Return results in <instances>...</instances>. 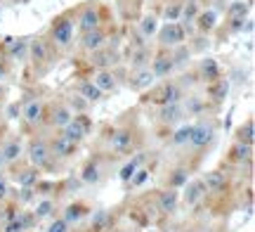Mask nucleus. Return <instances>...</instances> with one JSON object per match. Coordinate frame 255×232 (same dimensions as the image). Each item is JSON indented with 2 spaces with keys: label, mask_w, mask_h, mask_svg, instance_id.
<instances>
[{
  "label": "nucleus",
  "mask_w": 255,
  "mask_h": 232,
  "mask_svg": "<svg viewBox=\"0 0 255 232\" xmlns=\"http://www.w3.org/2000/svg\"><path fill=\"white\" fill-rule=\"evenodd\" d=\"M139 31H142V36H154L156 31H158V19H156L154 14L142 17V21H139Z\"/></svg>",
  "instance_id": "nucleus-40"
},
{
  "label": "nucleus",
  "mask_w": 255,
  "mask_h": 232,
  "mask_svg": "<svg viewBox=\"0 0 255 232\" xmlns=\"http://www.w3.org/2000/svg\"><path fill=\"white\" fill-rule=\"evenodd\" d=\"M81 178H83V183H88V185H97V183L102 180V168H100V164H97V161H88V164L83 166Z\"/></svg>",
  "instance_id": "nucleus-34"
},
{
  "label": "nucleus",
  "mask_w": 255,
  "mask_h": 232,
  "mask_svg": "<svg viewBox=\"0 0 255 232\" xmlns=\"http://www.w3.org/2000/svg\"><path fill=\"white\" fill-rule=\"evenodd\" d=\"M206 195H208V190L203 185V180H201V178H191L189 183H184V192H182V197H180V202H182L187 209H196V206L206 199Z\"/></svg>",
  "instance_id": "nucleus-7"
},
{
  "label": "nucleus",
  "mask_w": 255,
  "mask_h": 232,
  "mask_svg": "<svg viewBox=\"0 0 255 232\" xmlns=\"http://www.w3.org/2000/svg\"><path fill=\"white\" fill-rule=\"evenodd\" d=\"M2 97H5V88L0 85V100H2Z\"/></svg>",
  "instance_id": "nucleus-47"
},
{
  "label": "nucleus",
  "mask_w": 255,
  "mask_h": 232,
  "mask_svg": "<svg viewBox=\"0 0 255 232\" xmlns=\"http://www.w3.org/2000/svg\"><path fill=\"white\" fill-rule=\"evenodd\" d=\"M180 14H182V2H170V5L165 7V12H163L165 21H177Z\"/></svg>",
  "instance_id": "nucleus-42"
},
{
  "label": "nucleus",
  "mask_w": 255,
  "mask_h": 232,
  "mask_svg": "<svg viewBox=\"0 0 255 232\" xmlns=\"http://www.w3.org/2000/svg\"><path fill=\"white\" fill-rule=\"evenodd\" d=\"M26 159L28 164L38 171H50L52 164H55V157H52V149H50V140L40 138V135H33L28 140V147H26Z\"/></svg>",
  "instance_id": "nucleus-1"
},
{
  "label": "nucleus",
  "mask_w": 255,
  "mask_h": 232,
  "mask_svg": "<svg viewBox=\"0 0 255 232\" xmlns=\"http://www.w3.org/2000/svg\"><path fill=\"white\" fill-rule=\"evenodd\" d=\"M248 12H251V2H244V0H234V2H229L227 19L232 21V31L244 28V21L248 19Z\"/></svg>",
  "instance_id": "nucleus-15"
},
{
  "label": "nucleus",
  "mask_w": 255,
  "mask_h": 232,
  "mask_svg": "<svg viewBox=\"0 0 255 232\" xmlns=\"http://www.w3.org/2000/svg\"><path fill=\"white\" fill-rule=\"evenodd\" d=\"M156 36H158V45L161 47H177L184 43V38H187V31L180 21H165L163 26L156 31Z\"/></svg>",
  "instance_id": "nucleus-4"
},
{
  "label": "nucleus",
  "mask_w": 255,
  "mask_h": 232,
  "mask_svg": "<svg viewBox=\"0 0 255 232\" xmlns=\"http://www.w3.org/2000/svg\"><path fill=\"white\" fill-rule=\"evenodd\" d=\"M227 90H229V83L225 78H218V81H213V83L208 85L210 100H215V102H222V100L227 97Z\"/></svg>",
  "instance_id": "nucleus-35"
},
{
  "label": "nucleus",
  "mask_w": 255,
  "mask_h": 232,
  "mask_svg": "<svg viewBox=\"0 0 255 232\" xmlns=\"http://www.w3.org/2000/svg\"><path fill=\"white\" fill-rule=\"evenodd\" d=\"M104 43H107V33L102 31V26L95 28V31L83 33V38H81V47L85 50V52H97V50L104 47Z\"/></svg>",
  "instance_id": "nucleus-23"
},
{
  "label": "nucleus",
  "mask_w": 255,
  "mask_h": 232,
  "mask_svg": "<svg viewBox=\"0 0 255 232\" xmlns=\"http://www.w3.org/2000/svg\"><path fill=\"white\" fill-rule=\"evenodd\" d=\"M76 114L71 112V107L64 102V100H59V102H55L50 109H47V114H45V123L50 126V128H55V130H62L69 121L73 119Z\"/></svg>",
  "instance_id": "nucleus-8"
},
{
  "label": "nucleus",
  "mask_w": 255,
  "mask_h": 232,
  "mask_svg": "<svg viewBox=\"0 0 255 232\" xmlns=\"http://www.w3.org/2000/svg\"><path fill=\"white\" fill-rule=\"evenodd\" d=\"M55 199L52 197H43V199H38L36 206H33V211H31V216H33V221H47V218H52L55 216Z\"/></svg>",
  "instance_id": "nucleus-26"
},
{
  "label": "nucleus",
  "mask_w": 255,
  "mask_h": 232,
  "mask_svg": "<svg viewBox=\"0 0 255 232\" xmlns=\"http://www.w3.org/2000/svg\"><path fill=\"white\" fill-rule=\"evenodd\" d=\"M2 168H7V164H5V157H2V152H0V171Z\"/></svg>",
  "instance_id": "nucleus-46"
},
{
  "label": "nucleus",
  "mask_w": 255,
  "mask_h": 232,
  "mask_svg": "<svg viewBox=\"0 0 255 232\" xmlns=\"http://www.w3.org/2000/svg\"><path fill=\"white\" fill-rule=\"evenodd\" d=\"M76 93L81 95V97H83V100H85L88 104L100 102L102 97H104V95H102L100 90H97V85L92 83V81H83V83L78 85V90H76Z\"/></svg>",
  "instance_id": "nucleus-31"
},
{
  "label": "nucleus",
  "mask_w": 255,
  "mask_h": 232,
  "mask_svg": "<svg viewBox=\"0 0 255 232\" xmlns=\"http://www.w3.org/2000/svg\"><path fill=\"white\" fill-rule=\"evenodd\" d=\"M28 57H31L33 66L45 69V66L50 64V43H47L45 38H33V40L28 43Z\"/></svg>",
  "instance_id": "nucleus-10"
},
{
  "label": "nucleus",
  "mask_w": 255,
  "mask_h": 232,
  "mask_svg": "<svg viewBox=\"0 0 255 232\" xmlns=\"http://www.w3.org/2000/svg\"><path fill=\"white\" fill-rule=\"evenodd\" d=\"M0 152H2V157H5V164L12 166V164H19V159L24 154V145H21L17 138H7L0 145Z\"/></svg>",
  "instance_id": "nucleus-22"
},
{
  "label": "nucleus",
  "mask_w": 255,
  "mask_h": 232,
  "mask_svg": "<svg viewBox=\"0 0 255 232\" xmlns=\"http://www.w3.org/2000/svg\"><path fill=\"white\" fill-rule=\"evenodd\" d=\"M92 83L97 85V90H100L102 95H107V93H114V90H116L119 81H116V74H114L111 69H97L95 76H92Z\"/></svg>",
  "instance_id": "nucleus-19"
},
{
  "label": "nucleus",
  "mask_w": 255,
  "mask_h": 232,
  "mask_svg": "<svg viewBox=\"0 0 255 232\" xmlns=\"http://www.w3.org/2000/svg\"><path fill=\"white\" fill-rule=\"evenodd\" d=\"M149 178H151V168L149 166H139L135 171V176L130 178V180H128L126 185L130 187V190H137V187H142L146 183V180H149Z\"/></svg>",
  "instance_id": "nucleus-37"
},
{
  "label": "nucleus",
  "mask_w": 255,
  "mask_h": 232,
  "mask_svg": "<svg viewBox=\"0 0 255 232\" xmlns=\"http://www.w3.org/2000/svg\"><path fill=\"white\" fill-rule=\"evenodd\" d=\"M199 0H187L182 5V14H180V19L182 21H187V24H191L194 19H196V14H199Z\"/></svg>",
  "instance_id": "nucleus-39"
},
{
  "label": "nucleus",
  "mask_w": 255,
  "mask_h": 232,
  "mask_svg": "<svg viewBox=\"0 0 255 232\" xmlns=\"http://www.w3.org/2000/svg\"><path fill=\"white\" fill-rule=\"evenodd\" d=\"M215 138V128L213 123H194L191 126V135H189V145L194 149H203L206 145H210Z\"/></svg>",
  "instance_id": "nucleus-12"
},
{
  "label": "nucleus",
  "mask_w": 255,
  "mask_h": 232,
  "mask_svg": "<svg viewBox=\"0 0 255 232\" xmlns=\"http://www.w3.org/2000/svg\"><path fill=\"white\" fill-rule=\"evenodd\" d=\"M201 78H203V81H208V83L222 78V76H220V66H218V62H215L213 57H206V59L201 62Z\"/></svg>",
  "instance_id": "nucleus-32"
},
{
  "label": "nucleus",
  "mask_w": 255,
  "mask_h": 232,
  "mask_svg": "<svg viewBox=\"0 0 255 232\" xmlns=\"http://www.w3.org/2000/svg\"><path fill=\"white\" fill-rule=\"evenodd\" d=\"M45 114H47V107L43 100H38V97H31L24 102L21 107V119L26 123L28 128H38V126H43L45 123Z\"/></svg>",
  "instance_id": "nucleus-6"
},
{
  "label": "nucleus",
  "mask_w": 255,
  "mask_h": 232,
  "mask_svg": "<svg viewBox=\"0 0 255 232\" xmlns=\"http://www.w3.org/2000/svg\"><path fill=\"white\" fill-rule=\"evenodd\" d=\"M111 232H137V230H132V228H114Z\"/></svg>",
  "instance_id": "nucleus-45"
},
{
  "label": "nucleus",
  "mask_w": 255,
  "mask_h": 232,
  "mask_svg": "<svg viewBox=\"0 0 255 232\" xmlns=\"http://www.w3.org/2000/svg\"><path fill=\"white\" fill-rule=\"evenodd\" d=\"M187 112H184L182 102H175V104H161V109H158V121L163 123V126H177V123H182Z\"/></svg>",
  "instance_id": "nucleus-16"
},
{
  "label": "nucleus",
  "mask_w": 255,
  "mask_h": 232,
  "mask_svg": "<svg viewBox=\"0 0 255 232\" xmlns=\"http://www.w3.org/2000/svg\"><path fill=\"white\" fill-rule=\"evenodd\" d=\"M78 147L81 145H76V142H71L69 138H64L62 133H57L55 138L50 140V149H52V157L55 159H62V161H66V159H71L78 154Z\"/></svg>",
  "instance_id": "nucleus-11"
},
{
  "label": "nucleus",
  "mask_w": 255,
  "mask_h": 232,
  "mask_svg": "<svg viewBox=\"0 0 255 232\" xmlns=\"http://www.w3.org/2000/svg\"><path fill=\"white\" fill-rule=\"evenodd\" d=\"M5 47H7L12 59H24L28 55V40H24V38H7Z\"/></svg>",
  "instance_id": "nucleus-30"
},
{
  "label": "nucleus",
  "mask_w": 255,
  "mask_h": 232,
  "mask_svg": "<svg viewBox=\"0 0 255 232\" xmlns=\"http://www.w3.org/2000/svg\"><path fill=\"white\" fill-rule=\"evenodd\" d=\"M66 104L71 107V112H73V114H85V112H88V107H90V104L85 102V100H83V97H81L78 93H73L71 97H69V102H66Z\"/></svg>",
  "instance_id": "nucleus-41"
},
{
  "label": "nucleus",
  "mask_w": 255,
  "mask_h": 232,
  "mask_svg": "<svg viewBox=\"0 0 255 232\" xmlns=\"http://www.w3.org/2000/svg\"><path fill=\"white\" fill-rule=\"evenodd\" d=\"M59 133H62L64 138H69L71 142L81 145L83 140L92 133V119L88 116V114H76V116H73V119L69 121V123L59 130Z\"/></svg>",
  "instance_id": "nucleus-3"
},
{
  "label": "nucleus",
  "mask_w": 255,
  "mask_h": 232,
  "mask_svg": "<svg viewBox=\"0 0 255 232\" xmlns=\"http://www.w3.org/2000/svg\"><path fill=\"white\" fill-rule=\"evenodd\" d=\"M137 149V133L130 126H121L114 128L109 135V152H114V157H130Z\"/></svg>",
  "instance_id": "nucleus-2"
},
{
  "label": "nucleus",
  "mask_w": 255,
  "mask_h": 232,
  "mask_svg": "<svg viewBox=\"0 0 255 232\" xmlns=\"http://www.w3.org/2000/svg\"><path fill=\"white\" fill-rule=\"evenodd\" d=\"M177 206H180V192L175 187H168L156 195V209L163 216H173L177 211Z\"/></svg>",
  "instance_id": "nucleus-14"
},
{
  "label": "nucleus",
  "mask_w": 255,
  "mask_h": 232,
  "mask_svg": "<svg viewBox=\"0 0 255 232\" xmlns=\"http://www.w3.org/2000/svg\"><path fill=\"white\" fill-rule=\"evenodd\" d=\"M14 180L19 183V187H36L40 183V171L28 164V166L19 168V173H14Z\"/></svg>",
  "instance_id": "nucleus-27"
},
{
  "label": "nucleus",
  "mask_w": 255,
  "mask_h": 232,
  "mask_svg": "<svg viewBox=\"0 0 255 232\" xmlns=\"http://www.w3.org/2000/svg\"><path fill=\"white\" fill-rule=\"evenodd\" d=\"M253 159V147L251 145H244V142H234L232 149H229V161L232 164H248Z\"/></svg>",
  "instance_id": "nucleus-29"
},
{
  "label": "nucleus",
  "mask_w": 255,
  "mask_h": 232,
  "mask_svg": "<svg viewBox=\"0 0 255 232\" xmlns=\"http://www.w3.org/2000/svg\"><path fill=\"white\" fill-rule=\"evenodd\" d=\"M36 225L31 211H19L14 218H9L7 223H2V232H31V228Z\"/></svg>",
  "instance_id": "nucleus-17"
},
{
  "label": "nucleus",
  "mask_w": 255,
  "mask_h": 232,
  "mask_svg": "<svg viewBox=\"0 0 255 232\" xmlns=\"http://www.w3.org/2000/svg\"><path fill=\"white\" fill-rule=\"evenodd\" d=\"M158 104H175V102H182L184 97V90H182V85L180 83H173V81H165L163 88L158 90Z\"/></svg>",
  "instance_id": "nucleus-18"
},
{
  "label": "nucleus",
  "mask_w": 255,
  "mask_h": 232,
  "mask_svg": "<svg viewBox=\"0 0 255 232\" xmlns=\"http://www.w3.org/2000/svg\"><path fill=\"white\" fill-rule=\"evenodd\" d=\"M237 142H244V145L253 147V142H255V121L253 119H246V123H241L237 128Z\"/></svg>",
  "instance_id": "nucleus-33"
},
{
  "label": "nucleus",
  "mask_w": 255,
  "mask_h": 232,
  "mask_svg": "<svg viewBox=\"0 0 255 232\" xmlns=\"http://www.w3.org/2000/svg\"><path fill=\"white\" fill-rule=\"evenodd\" d=\"M149 69L154 71L156 81H158V78H168L175 69V62H173V57H170V52H158V55L154 57V62H151Z\"/></svg>",
  "instance_id": "nucleus-20"
},
{
  "label": "nucleus",
  "mask_w": 255,
  "mask_h": 232,
  "mask_svg": "<svg viewBox=\"0 0 255 232\" xmlns=\"http://www.w3.org/2000/svg\"><path fill=\"white\" fill-rule=\"evenodd\" d=\"M100 24H102L100 9L95 7V5H85V7L81 9V14H78L76 28H78L81 33H88V31H95V28H100Z\"/></svg>",
  "instance_id": "nucleus-13"
},
{
  "label": "nucleus",
  "mask_w": 255,
  "mask_h": 232,
  "mask_svg": "<svg viewBox=\"0 0 255 232\" xmlns=\"http://www.w3.org/2000/svg\"><path fill=\"white\" fill-rule=\"evenodd\" d=\"M154 83H156V76L149 66H137V69H132V74L128 76V85H130L135 93H144V90H149Z\"/></svg>",
  "instance_id": "nucleus-9"
},
{
  "label": "nucleus",
  "mask_w": 255,
  "mask_h": 232,
  "mask_svg": "<svg viewBox=\"0 0 255 232\" xmlns=\"http://www.w3.org/2000/svg\"><path fill=\"white\" fill-rule=\"evenodd\" d=\"M47 232H71V225L66 223L62 216H59V218H52V221H50V225H47Z\"/></svg>",
  "instance_id": "nucleus-43"
},
{
  "label": "nucleus",
  "mask_w": 255,
  "mask_h": 232,
  "mask_svg": "<svg viewBox=\"0 0 255 232\" xmlns=\"http://www.w3.org/2000/svg\"><path fill=\"white\" fill-rule=\"evenodd\" d=\"M9 197V185H7V178L5 176H0V204L5 202Z\"/></svg>",
  "instance_id": "nucleus-44"
},
{
  "label": "nucleus",
  "mask_w": 255,
  "mask_h": 232,
  "mask_svg": "<svg viewBox=\"0 0 255 232\" xmlns=\"http://www.w3.org/2000/svg\"><path fill=\"white\" fill-rule=\"evenodd\" d=\"M90 62L97 66V69H111V66L116 64V55H114V52H102V50H97V52H92Z\"/></svg>",
  "instance_id": "nucleus-36"
},
{
  "label": "nucleus",
  "mask_w": 255,
  "mask_h": 232,
  "mask_svg": "<svg viewBox=\"0 0 255 232\" xmlns=\"http://www.w3.org/2000/svg\"><path fill=\"white\" fill-rule=\"evenodd\" d=\"M73 33H76V24H73L69 17H57L52 21V28H50V36H52V43L57 47H66L73 43Z\"/></svg>",
  "instance_id": "nucleus-5"
},
{
  "label": "nucleus",
  "mask_w": 255,
  "mask_h": 232,
  "mask_svg": "<svg viewBox=\"0 0 255 232\" xmlns=\"http://www.w3.org/2000/svg\"><path fill=\"white\" fill-rule=\"evenodd\" d=\"M189 135H191V123H184V126H180L173 133L170 142H173L175 147H184V145H189Z\"/></svg>",
  "instance_id": "nucleus-38"
},
{
  "label": "nucleus",
  "mask_w": 255,
  "mask_h": 232,
  "mask_svg": "<svg viewBox=\"0 0 255 232\" xmlns=\"http://www.w3.org/2000/svg\"><path fill=\"white\" fill-rule=\"evenodd\" d=\"M144 152H135V154H130V159H128L126 164L121 166V171H119V178L123 180V183H128L130 178L135 176V171L139 166H144Z\"/></svg>",
  "instance_id": "nucleus-25"
},
{
  "label": "nucleus",
  "mask_w": 255,
  "mask_h": 232,
  "mask_svg": "<svg viewBox=\"0 0 255 232\" xmlns=\"http://www.w3.org/2000/svg\"><path fill=\"white\" fill-rule=\"evenodd\" d=\"M88 214H90V206H88V204H83V202H71V204L64 206L62 218L69 225H78Z\"/></svg>",
  "instance_id": "nucleus-21"
},
{
  "label": "nucleus",
  "mask_w": 255,
  "mask_h": 232,
  "mask_svg": "<svg viewBox=\"0 0 255 232\" xmlns=\"http://www.w3.org/2000/svg\"><path fill=\"white\" fill-rule=\"evenodd\" d=\"M194 24H196L199 31L210 33L213 28L218 26V12H215V9H201L199 14H196V19H194Z\"/></svg>",
  "instance_id": "nucleus-28"
},
{
  "label": "nucleus",
  "mask_w": 255,
  "mask_h": 232,
  "mask_svg": "<svg viewBox=\"0 0 255 232\" xmlns=\"http://www.w3.org/2000/svg\"><path fill=\"white\" fill-rule=\"evenodd\" d=\"M201 180H203V185H206L208 192H222V190L227 187V183H229V178H227L225 171H208Z\"/></svg>",
  "instance_id": "nucleus-24"
}]
</instances>
